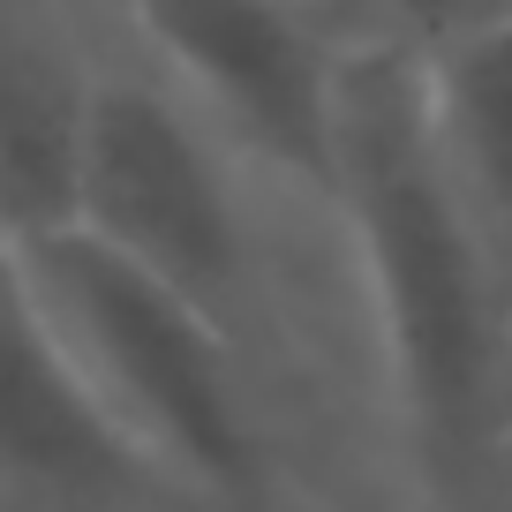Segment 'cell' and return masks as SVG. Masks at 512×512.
<instances>
[{
    "mask_svg": "<svg viewBox=\"0 0 512 512\" xmlns=\"http://www.w3.org/2000/svg\"><path fill=\"white\" fill-rule=\"evenodd\" d=\"M384 392L430 490H475L512 437V287L452 181L422 61L347 31L332 196Z\"/></svg>",
    "mask_w": 512,
    "mask_h": 512,
    "instance_id": "obj_1",
    "label": "cell"
},
{
    "mask_svg": "<svg viewBox=\"0 0 512 512\" xmlns=\"http://www.w3.org/2000/svg\"><path fill=\"white\" fill-rule=\"evenodd\" d=\"M8 256L128 445L189 505L264 512L272 430L249 377V339L76 219L16 241Z\"/></svg>",
    "mask_w": 512,
    "mask_h": 512,
    "instance_id": "obj_2",
    "label": "cell"
},
{
    "mask_svg": "<svg viewBox=\"0 0 512 512\" xmlns=\"http://www.w3.org/2000/svg\"><path fill=\"white\" fill-rule=\"evenodd\" d=\"M256 174L204 106L113 23L98 61L91 151H83L76 226L128 249L159 279L226 317L241 339L272 317V241L256 219Z\"/></svg>",
    "mask_w": 512,
    "mask_h": 512,
    "instance_id": "obj_3",
    "label": "cell"
},
{
    "mask_svg": "<svg viewBox=\"0 0 512 512\" xmlns=\"http://www.w3.org/2000/svg\"><path fill=\"white\" fill-rule=\"evenodd\" d=\"M121 23L219 136L272 181L324 211L339 144L347 16L324 0H113Z\"/></svg>",
    "mask_w": 512,
    "mask_h": 512,
    "instance_id": "obj_4",
    "label": "cell"
},
{
    "mask_svg": "<svg viewBox=\"0 0 512 512\" xmlns=\"http://www.w3.org/2000/svg\"><path fill=\"white\" fill-rule=\"evenodd\" d=\"M0 490L68 512L189 505L98 407L46 309L31 302L16 256H0Z\"/></svg>",
    "mask_w": 512,
    "mask_h": 512,
    "instance_id": "obj_5",
    "label": "cell"
},
{
    "mask_svg": "<svg viewBox=\"0 0 512 512\" xmlns=\"http://www.w3.org/2000/svg\"><path fill=\"white\" fill-rule=\"evenodd\" d=\"M106 31L76 0H0V234L76 219Z\"/></svg>",
    "mask_w": 512,
    "mask_h": 512,
    "instance_id": "obj_6",
    "label": "cell"
},
{
    "mask_svg": "<svg viewBox=\"0 0 512 512\" xmlns=\"http://www.w3.org/2000/svg\"><path fill=\"white\" fill-rule=\"evenodd\" d=\"M422 98H430L437 151H445L452 181H460L467 211H475L497 272L512 287V23H497V31L467 38L452 53H430Z\"/></svg>",
    "mask_w": 512,
    "mask_h": 512,
    "instance_id": "obj_7",
    "label": "cell"
},
{
    "mask_svg": "<svg viewBox=\"0 0 512 512\" xmlns=\"http://www.w3.org/2000/svg\"><path fill=\"white\" fill-rule=\"evenodd\" d=\"M339 16L354 38H377V46L430 61V53H452L467 38L512 23V0H339Z\"/></svg>",
    "mask_w": 512,
    "mask_h": 512,
    "instance_id": "obj_8",
    "label": "cell"
},
{
    "mask_svg": "<svg viewBox=\"0 0 512 512\" xmlns=\"http://www.w3.org/2000/svg\"><path fill=\"white\" fill-rule=\"evenodd\" d=\"M0 256H8V234H0Z\"/></svg>",
    "mask_w": 512,
    "mask_h": 512,
    "instance_id": "obj_9",
    "label": "cell"
},
{
    "mask_svg": "<svg viewBox=\"0 0 512 512\" xmlns=\"http://www.w3.org/2000/svg\"><path fill=\"white\" fill-rule=\"evenodd\" d=\"M324 8H339V0H324Z\"/></svg>",
    "mask_w": 512,
    "mask_h": 512,
    "instance_id": "obj_10",
    "label": "cell"
}]
</instances>
